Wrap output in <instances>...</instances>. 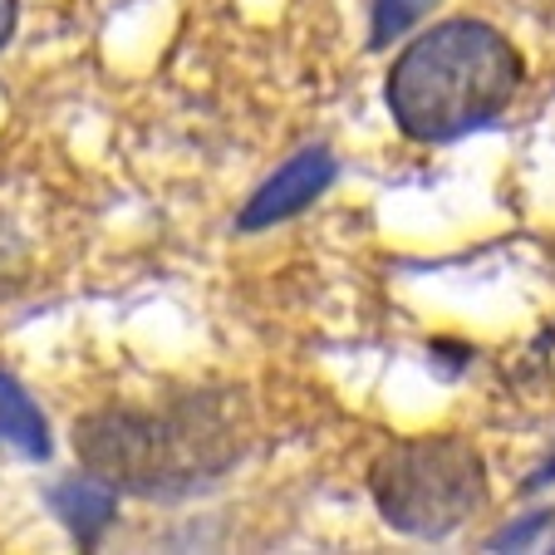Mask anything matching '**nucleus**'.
<instances>
[{"label": "nucleus", "mask_w": 555, "mask_h": 555, "mask_svg": "<svg viewBox=\"0 0 555 555\" xmlns=\"http://www.w3.org/2000/svg\"><path fill=\"white\" fill-rule=\"evenodd\" d=\"M15 21H21V5H15V0H0V50L11 44V35H15Z\"/></svg>", "instance_id": "8"}, {"label": "nucleus", "mask_w": 555, "mask_h": 555, "mask_svg": "<svg viewBox=\"0 0 555 555\" xmlns=\"http://www.w3.org/2000/svg\"><path fill=\"white\" fill-rule=\"evenodd\" d=\"M521 54L482 21H448L409 44L388 69V114L413 143H452L487 128L521 89Z\"/></svg>", "instance_id": "2"}, {"label": "nucleus", "mask_w": 555, "mask_h": 555, "mask_svg": "<svg viewBox=\"0 0 555 555\" xmlns=\"http://www.w3.org/2000/svg\"><path fill=\"white\" fill-rule=\"evenodd\" d=\"M330 182H335V157H330L325 147H305V153H295L271 182H261V188H256V197L242 207L236 227H242V231L275 227V221L305 211L314 197H325Z\"/></svg>", "instance_id": "4"}, {"label": "nucleus", "mask_w": 555, "mask_h": 555, "mask_svg": "<svg viewBox=\"0 0 555 555\" xmlns=\"http://www.w3.org/2000/svg\"><path fill=\"white\" fill-rule=\"evenodd\" d=\"M89 477L114 492L188 496L221 482L246 452V418L231 399L192 393L157 409H99L74 428Z\"/></svg>", "instance_id": "1"}, {"label": "nucleus", "mask_w": 555, "mask_h": 555, "mask_svg": "<svg viewBox=\"0 0 555 555\" xmlns=\"http://www.w3.org/2000/svg\"><path fill=\"white\" fill-rule=\"evenodd\" d=\"M374 506L393 531L442 541L487 506V462L467 438L393 442L369 472Z\"/></svg>", "instance_id": "3"}, {"label": "nucleus", "mask_w": 555, "mask_h": 555, "mask_svg": "<svg viewBox=\"0 0 555 555\" xmlns=\"http://www.w3.org/2000/svg\"><path fill=\"white\" fill-rule=\"evenodd\" d=\"M114 487L99 482V477H69V482L54 487V512H60V521L69 526L74 535L85 545H94L99 535L108 531V521H114Z\"/></svg>", "instance_id": "5"}, {"label": "nucleus", "mask_w": 555, "mask_h": 555, "mask_svg": "<svg viewBox=\"0 0 555 555\" xmlns=\"http://www.w3.org/2000/svg\"><path fill=\"white\" fill-rule=\"evenodd\" d=\"M433 5H438V0H374V30H369V44L384 50V44L403 40Z\"/></svg>", "instance_id": "7"}, {"label": "nucleus", "mask_w": 555, "mask_h": 555, "mask_svg": "<svg viewBox=\"0 0 555 555\" xmlns=\"http://www.w3.org/2000/svg\"><path fill=\"white\" fill-rule=\"evenodd\" d=\"M551 482H555V457L545 462V467L535 472V477H531V482H526V487H531V492H535V487H551Z\"/></svg>", "instance_id": "9"}, {"label": "nucleus", "mask_w": 555, "mask_h": 555, "mask_svg": "<svg viewBox=\"0 0 555 555\" xmlns=\"http://www.w3.org/2000/svg\"><path fill=\"white\" fill-rule=\"evenodd\" d=\"M0 442L21 448L25 457H50V423L11 374H0Z\"/></svg>", "instance_id": "6"}]
</instances>
